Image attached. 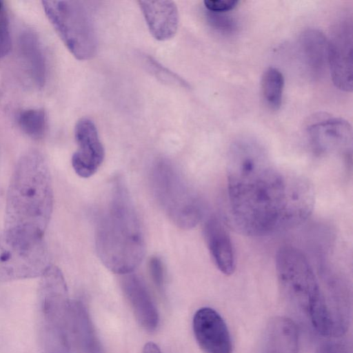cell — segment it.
Returning a JSON list of instances; mask_svg holds the SVG:
<instances>
[{
	"label": "cell",
	"instance_id": "obj_15",
	"mask_svg": "<svg viewBox=\"0 0 353 353\" xmlns=\"http://www.w3.org/2000/svg\"><path fill=\"white\" fill-rule=\"evenodd\" d=\"M138 3L154 39L165 41L175 35L179 26V12L174 1L141 0Z\"/></svg>",
	"mask_w": 353,
	"mask_h": 353
},
{
	"label": "cell",
	"instance_id": "obj_3",
	"mask_svg": "<svg viewBox=\"0 0 353 353\" xmlns=\"http://www.w3.org/2000/svg\"><path fill=\"white\" fill-rule=\"evenodd\" d=\"M97 253L111 272L124 275L134 272L145 254V242L139 220L129 192L117 179L112 184L107 207L96 228Z\"/></svg>",
	"mask_w": 353,
	"mask_h": 353
},
{
	"label": "cell",
	"instance_id": "obj_17",
	"mask_svg": "<svg viewBox=\"0 0 353 353\" xmlns=\"http://www.w3.org/2000/svg\"><path fill=\"white\" fill-rule=\"evenodd\" d=\"M262 353H299L298 332L294 321L283 316L271 319L265 332Z\"/></svg>",
	"mask_w": 353,
	"mask_h": 353
},
{
	"label": "cell",
	"instance_id": "obj_2",
	"mask_svg": "<svg viewBox=\"0 0 353 353\" xmlns=\"http://www.w3.org/2000/svg\"><path fill=\"white\" fill-rule=\"evenodd\" d=\"M53 203L47 161L39 152H28L19 159L10 179L5 211V234L26 247L43 244Z\"/></svg>",
	"mask_w": 353,
	"mask_h": 353
},
{
	"label": "cell",
	"instance_id": "obj_18",
	"mask_svg": "<svg viewBox=\"0 0 353 353\" xmlns=\"http://www.w3.org/2000/svg\"><path fill=\"white\" fill-rule=\"evenodd\" d=\"M299 47L305 63L314 77H320L328 68V39L316 29L303 31Z\"/></svg>",
	"mask_w": 353,
	"mask_h": 353
},
{
	"label": "cell",
	"instance_id": "obj_8",
	"mask_svg": "<svg viewBox=\"0 0 353 353\" xmlns=\"http://www.w3.org/2000/svg\"><path fill=\"white\" fill-rule=\"evenodd\" d=\"M49 265L45 243L26 247L0 234V282L41 276Z\"/></svg>",
	"mask_w": 353,
	"mask_h": 353
},
{
	"label": "cell",
	"instance_id": "obj_11",
	"mask_svg": "<svg viewBox=\"0 0 353 353\" xmlns=\"http://www.w3.org/2000/svg\"><path fill=\"white\" fill-rule=\"evenodd\" d=\"M192 329L204 353H232V341L228 326L213 308H199L193 316Z\"/></svg>",
	"mask_w": 353,
	"mask_h": 353
},
{
	"label": "cell",
	"instance_id": "obj_7",
	"mask_svg": "<svg viewBox=\"0 0 353 353\" xmlns=\"http://www.w3.org/2000/svg\"><path fill=\"white\" fill-rule=\"evenodd\" d=\"M48 18L73 56L88 60L97 50V37L92 18L79 1H43Z\"/></svg>",
	"mask_w": 353,
	"mask_h": 353
},
{
	"label": "cell",
	"instance_id": "obj_27",
	"mask_svg": "<svg viewBox=\"0 0 353 353\" xmlns=\"http://www.w3.org/2000/svg\"><path fill=\"white\" fill-rule=\"evenodd\" d=\"M316 353H352V347L341 341H327L322 343Z\"/></svg>",
	"mask_w": 353,
	"mask_h": 353
},
{
	"label": "cell",
	"instance_id": "obj_16",
	"mask_svg": "<svg viewBox=\"0 0 353 353\" xmlns=\"http://www.w3.org/2000/svg\"><path fill=\"white\" fill-rule=\"evenodd\" d=\"M70 333L77 353H104L87 308L81 301H71Z\"/></svg>",
	"mask_w": 353,
	"mask_h": 353
},
{
	"label": "cell",
	"instance_id": "obj_28",
	"mask_svg": "<svg viewBox=\"0 0 353 353\" xmlns=\"http://www.w3.org/2000/svg\"><path fill=\"white\" fill-rule=\"evenodd\" d=\"M142 353H161V351L157 344L149 342L144 345Z\"/></svg>",
	"mask_w": 353,
	"mask_h": 353
},
{
	"label": "cell",
	"instance_id": "obj_20",
	"mask_svg": "<svg viewBox=\"0 0 353 353\" xmlns=\"http://www.w3.org/2000/svg\"><path fill=\"white\" fill-rule=\"evenodd\" d=\"M284 88L283 74L275 68H268L261 78V92L267 105L272 110H278L282 103Z\"/></svg>",
	"mask_w": 353,
	"mask_h": 353
},
{
	"label": "cell",
	"instance_id": "obj_5",
	"mask_svg": "<svg viewBox=\"0 0 353 353\" xmlns=\"http://www.w3.org/2000/svg\"><path fill=\"white\" fill-rule=\"evenodd\" d=\"M37 327L41 353H72L71 301L64 276L50 264L40 276Z\"/></svg>",
	"mask_w": 353,
	"mask_h": 353
},
{
	"label": "cell",
	"instance_id": "obj_13",
	"mask_svg": "<svg viewBox=\"0 0 353 353\" xmlns=\"http://www.w3.org/2000/svg\"><path fill=\"white\" fill-rule=\"evenodd\" d=\"M121 288L139 324L148 332L156 330L159 312L144 282L132 272L122 275Z\"/></svg>",
	"mask_w": 353,
	"mask_h": 353
},
{
	"label": "cell",
	"instance_id": "obj_24",
	"mask_svg": "<svg viewBox=\"0 0 353 353\" xmlns=\"http://www.w3.org/2000/svg\"><path fill=\"white\" fill-rule=\"evenodd\" d=\"M146 63L152 72L163 81L187 87V83L176 74L164 68L156 60L151 57H146Z\"/></svg>",
	"mask_w": 353,
	"mask_h": 353
},
{
	"label": "cell",
	"instance_id": "obj_4",
	"mask_svg": "<svg viewBox=\"0 0 353 353\" xmlns=\"http://www.w3.org/2000/svg\"><path fill=\"white\" fill-rule=\"evenodd\" d=\"M276 272L286 301L310 322L316 332L335 336L332 317L325 290L305 254L292 246L276 253Z\"/></svg>",
	"mask_w": 353,
	"mask_h": 353
},
{
	"label": "cell",
	"instance_id": "obj_21",
	"mask_svg": "<svg viewBox=\"0 0 353 353\" xmlns=\"http://www.w3.org/2000/svg\"><path fill=\"white\" fill-rule=\"evenodd\" d=\"M18 121L22 131L32 139H41L46 132L48 117L42 109H28L21 112Z\"/></svg>",
	"mask_w": 353,
	"mask_h": 353
},
{
	"label": "cell",
	"instance_id": "obj_10",
	"mask_svg": "<svg viewBox=\"0 0 353 353\" xmlns=\"http://www.w3.org/2000/svg\"><path fill=\"white\" fill-rule=\"evenodd\" d=\"M77 150L72 157V165L77 175L88 178L94 174L102 164L105 150L94 123L81 118L74 127Z\"/></svg>",
	"mask_w": 353,
	"mask_h": 353
},
{
	"label": "cell",
	"instance_id": "obj_12",
	"mask_svg": "<svg viewBox=\"0 0 353 353\" xmlns=\"http://www.w3.org/2000/svg\"><path fill=\"white\" fill-rule=\"evenodd\" d=\"M307 133L310 145L317 154L338 152L347 157L352 153V127L343 119L317 121L308 126Z\"/></svg>",
	"mask_w": 353,
	"mask_h": 353
},
{
	"label": "cell",
	"instance_id": "obj_25",
	"mask_svg": "<svg viewBox=\"0 0 353 353\" xmlns=\"http://www.w3.org/2000/svg\"><path fill=\"white\" fill-rule=\"evenodd\" d=\"M149 270L154 283L161 290L164 285L165 272L163 264L159 257L153 256L150 259Z\"/></svg>",
	"mask_w": 353,
	"mask_h": 353
},
{
	"label": "cell",
	"instance_id": "obj_19",
	"mask_svg": "<svg viewBox=\"0 0 353 353\" xmlns=\"http://www.w3.org/2000/svg\"><path fill=\"white\" fill-rule=\"evenodd\" d=\"M20 48L32 78L37 85L43 86L46 79V62L37 37L32 32H23L20 37Z\"/></svg>",
	"mask_w": 353,
	"mask_h": 353
},
{
	"label": "cell",
	"instance_id": "obj_9",
	"mask_svg": "<svg viewBox=\"0 0 353 353\" xmlns=\"http://www.w3.org/2000/svg\"><path fill=\"white\" fill-rule=\"evenodd\" d=\"M328 68L334 85L339 90L352 92V25L343 20L334 28L328 40Z\"/></svg>",
	"mask_w": 353,
	"mask_h": 353
},
{
	"label": "cell",
	"instance_id": "obj_23",
	"mask_svg": "<svg viewBox=\"0 0 353 353\" xmlns=\"http://www.w3.org/2000/svg\"><path fill=\"white\" fill-rule=\"evenodd\" d=\"M11 48L10 24L6 9L0 1V59L6 56Z\"/></svg>",
	"mask_w": 353,
	"mask_h": 353
},
{
	"label": "cell",
	"instance_id": "obj_26",
	"mask_svg": "<svg viewBox=\"0 0 353 353\" xmlns=\"http://www.w3.org/2000/svg\"><path fill=\"white\" fill-rule=\"evenodd\" d=\"M208 11L225 12L233 10L239 3L236 0H205L203 1Z\"/></svg>",
	"mask_w": 353,
	"mask_h": 353
},
{
	"label": "cell",
	"instance_id": "obj_6",
	"mask_svg": "<svg viewBox=\"0 0 353 353\" xmlns=\"http://www.w3.org/2000/svg\"><path fill=\"white\" fill-rule=\"evenodd\" d=\"M150 176L154 196L172 223L184 230L196 226L203 219V203L176 168L161 159L154 164Z\"/></svg>",
	"mask_w": 353,
	"mask_h": 353
},
{
	"label": "cell",
	"instance_id": "obj_14",
	"mask_svg": "<svg viewBox=\"0 0 353 353\" xmlns=\"http://www.w3.org/2000/svg\"><path fill=\"white\" fill-rule=\"evenodd\" d=\"M203 234L212 261L216 268L225 275L232 274L236 267L235 255L228 231L215 216L207 219Z\"/></svg>",
	"mask_w": 353,
	"mask_h": 353
},
{
	"label": "cell",
	"instance_id": "obj_22",
	"mask_svg": "<svg viewBox=\"0 0 353 353\" xmlns=\"http://www.w3.org/2000/svg\"><path fill=\"white\" fill-rule=\"evenodd\" d=\"M205 15L210 26L219 32L230 33L236 29V23L234 18L225 12L207 10Z\"/></svg>",
	"mask_w": 353,
	"mask_h": 353
},
{
	"label": "cell",
	"instance_id": "obj_1",
	"mask_svg": "<svg viewBox=\"0 0 353 353\" xmlns=\"http://www.w3.org/2000/svg\"><path fill=\"white\" fill-rule=\"evenodd\" d=\"M226 172L230 218L243 234L261 236L290 228L312 212L314 194L308 181L276 168L253 139L232 143Z\"/></svg>",
	"mask_w": 353,
	"mask_h": 353
}]
</instances>
